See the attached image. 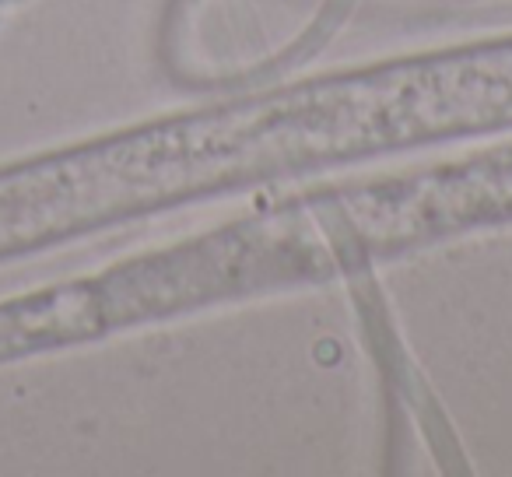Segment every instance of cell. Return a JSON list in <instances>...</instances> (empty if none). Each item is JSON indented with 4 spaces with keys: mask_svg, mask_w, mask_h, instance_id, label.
Wrapping results in <instances>:
<instances>
[{
    "mask_svg": "<svg viewBox=\"0 0 512 477\" xmlns=\"http://www.w3.org/2000/svg\"><path fill=\"white\" fill-rule=\"evenodd\" d=\"M123 214L106 141L0 165V264Z\"/></svg>",
    "mask_w": 512,
    "mask_h": 477,
    "instance_id": "6da1fadb",
    "label": "cell"
}]
</instances>
